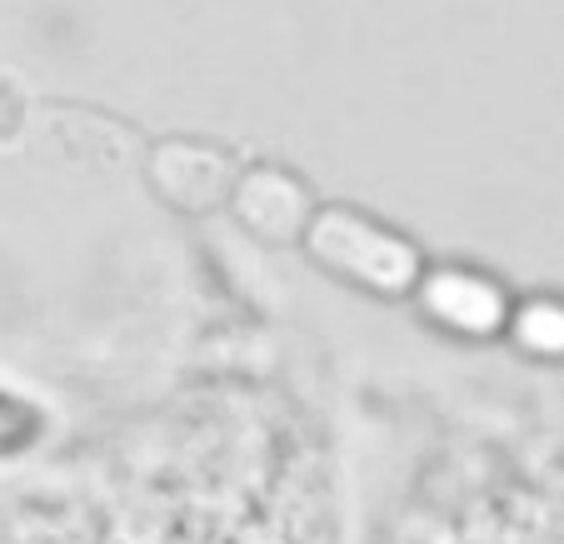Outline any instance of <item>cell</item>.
<instances>
[{
	"mask_svg": "<svg viewBox=\"0 0 564 544\" xmlns=\"http://www.w3.org/2000/svg\"><path fill=\"white\" fill-rule=\"evenodd\" d=\"M300 240H305L310 260L319 270H330L345 285L370 290V295H384V300L410 295L420 270H425L420 250L405 236H394L380 220L355 210H315Z\"/></svg>",
	"mask_w": 564,
	"mask_h": 544,
	"instance_id": "6da1fadb",
	"label": "cell"
},
{
	"mask_svg": "<svg viewBox=\"0 0 564 544\" xmlns=\"http://www.w3.org/2000/svg\"><path fill=\"white\" fill-rule=\"evenodd\" d=\"M415 305L440 335H455V340H490V335H505L510 325V290L500 285L485 270L469 265H435L420 270L415 280Z\"/></svg>",
	"mask_w": 564,
	"mask_h": 544,
	"instance_id": "7a4b0ae2",
	"label": "cell"
},
{
	"mask_svg": "<svg viewBox=\"0 0 564 544\" xmlns=\"http://www.w3.org/2000/svg\"><path fill=\"white\" fill-rule=\"evenodd\" d=\"M240 220L256 225L260 236L270 240H285V236H305V225H310V200L300 185H290L285 175L275 171H260V175H246L240 181Z\"/></svg>",
	"mask_w": 564,
	"mask_h": 544,
	"instance_id": "3957f363",
	"label": "cell"
},
{
	"mask_svg": "<svg viewBox=\"0 0 564 544\" xmlns=\"http://www.w3.org/2000/svg\"><path fill=\"white\" fill-rule=\"evenodd\" d=\"M505 335H514V345L530 355H544V360H560L564 355V300H524V305L510 309V325Z\"/></svg>",
	"mask_w": 564,
	"mask_h": 544,
	"instance_id": "277c9868",
	"label": "cell"
}]
</instances>
